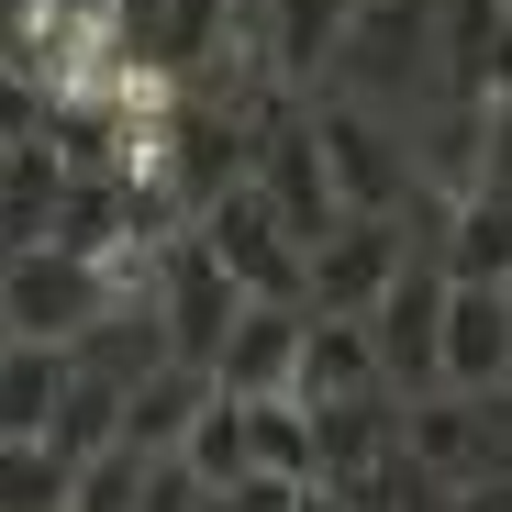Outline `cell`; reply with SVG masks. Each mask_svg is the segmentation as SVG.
I'll return each mask as SVG.
<instances>
[{"instance_id":"obj_1","label":"cell","mask_w":512,"mask_h":512,"mask_svg":"<svg viewBox=\"0 0 512 512\" xmlns=\"http://www.w3.org/2000/svg\"><path fill=\"white\" fill-rule=\"evenodd\" d=\"M112 301H134V290L112 268H90V256H67V245H12L0 256V334L12 346H90L112 323Z\"/></svg>"},{"instance_id":"obj_2","label":"cell","mask_w":512,"mask_h":512,"mask_svg":"<svg viewBox=\"0 0 512 512\" xmlns=\"http://www.w3.org/2000/svg\"><path fill=\"white\" fill-rule=\"evenodd\" d=\"M312 156H323V190L334 212H357V223H412V134L390 112H357V101H312Z\"/></svg>"},{"instance_id":"obj_3","label":"cell","mask_w":512,"mask_h":512,"mask_svg":"<svg viewBox=\"0 0 512 512\" xmlns=\"http://www.w3.org/2000/svg\"><path fill=\"white\" fill-rule=\"evenodd\" d=\"M190 223H201L190 245L212 256L223 279H234V301H301V245H290V223L256 201L245 179H234V190H212Z\"/></svg>"},{"instance_id":"obj_4","label":"cell","mask_w":512,"mask_h":512,"mask_svg":"<svg viewBox=\"0 0 512 512\" xmlns=\"http://www.w3.org/2000/svg\"><path fill=\"white\" fill-rule=\"evenodd\" d=\"M145 312H156V346H167V368H190V379H212V346L234 334V279L212 268L201 245H167L156 256V279H145Z\"/></svg>"},{"instance_id":"obj_5","label":"cell","mask_w":512,"mask_h":512,"mask_svg":"<svg viewBox=\"0 0 512 512\" xmlns=\"http://www.w3.org/2000/svg\"><path fill=\"white\" fill-rule=\"evenodd\" d=\"M412 268V234L401 223H334L312 256H301V312H323V323H368L379 312V290Z\"/></svg>"},{"instance_id":"obj_6","label":"cell","mask_w":512,"mask_h":512,"mask_svg":"<svg viewBox=\"0 0 512 512\" xmlns=\"http://www.w3.org/2000/svg\"><path fill=\"white\" fill-rule=\"evenodd\" d=\"M435 312H446V268L412 256V268L379 290V312H368V357H379V390H390V401H423V390H435Z\"/></svg>"},{"instance_id":"obj_7","label":"cell","mask_w":512,"mask_h":512,"mask_svg":"<svg viewBox=\"0 0 512 512\" xmlns=\"http://www.w3.org/2000/svg\"><path fill=\"white\" fill-rule=\"evenodd\" d=\"M301 301H245L234 334L212 346V390L223 401H290V368H301Z\"/></svg>"},{"instance_id":"obj_8","label":"cell","mask_w":512,"mask_h":512,"mask_svg":"<svg viewBox=\"0 0 512 512\" xmlns=\"http://www.w3.org/2000/svg\"><path fill=\"white\" fill-rule=\"evenodd\" d=\"M290 401L301 412H346V401H379V357H368V323H301V368H290Z\"/></svg>"},{"instance_id":"obj_9","label":"cell","mask_w":512,"mask_h":512,"mask_svg":"<svg viewBox=\"0 0 512 512\" xmlns=\"http://www.w3.org/2000/svg\"><path fill=\"white\" fill-rule=\"evenodd\" d=\"M67 346H0V446H45L67 412Z\"/></svg>"},{"instance_id":"obj_10","label":"cell","mask_w":512,"mask_h":512,"mask_svg":"<svg viewBox=\"0 0 512 512\" xmlns=\"http://www.w3.org/2000/svg\"><path fill=\"white\" fill-rule=\"evenodd\" d=\"M212 401V379H190V368H156V379H134L123 390V435L112 446H134V457H179V435H190V412Z\"/></svg>"},{"instance_id":"obj_11","label":"cell","mask_w":512,"mask_h":512,"mask_svg":"<svg viewBox=\"0 0 512 512\" xmlns=\"http://www.w3.org/2000/svg\"><path fill=\"white\" fill-rule=\"evenodd\" d=\"M346 12L357 0H268V67L279 78H323L334 45H346Z\"/></svg>"},{"instance_id":"obj_12","label":"cell","mask_w":512,"mask_h":512,"mask_svg":"<svg viewBox=\"0 0 512 512\" xmlns=\"http://www.w3.org/2000/svg\"><path fill=\"white\" fill-rule=\"evenodd\" d=\"M179 468H190L201 490H234V479L256 468V457H245V401H223V390H212V401L190 412V435H179Z\"/></svg>"},{"instance_id":"obj_13","label":"cell","mask_w":512,"mask_h":512,"mask_svg":"<svg viewBox=\"0 0 512 512\" xmlns=\"http://www.w3.org/2000/svg\"><path fill=\"white\" fill-rule=\"evenodd\" d=\"M334 512H457V490H446L435 468H412V457L390 446L368 479H346V490H334Z\"/></svg>"},{"instance_id":"obj_14","label":"cell","mask_w":512,"mask_h":512,"mask_svg":"<svg viewBox=\"0 0 512 512\" xmlns=\"http://www.w3.org/2000/svg\"><path fill=\"white\" fill-rule=\"evenodd\" d=\"M245 457L268 479H301L312 490V412L301 401H245Z\"/></svg>"},{"instance_id":"obj_15","label":"cell","mask_w":512,"mask_h":512,"mask_svg":"<svg viewBox=\"0 0 512 512\" xmlns=\"http://www.w3.org/2000/svg\"><path fill=\"white\" fill-rule=\"evenodd\" d=\"M67 457L56 446H0V512H67Z\"/></svg>"},{"instance_id":"obj_16","label":"cell","mask_w":512,"mask_h":512,"mask_svg":"<svg viewBox=\"0 0 512 512\" xmlns=\"http://www.w3.org/2000/svg\"><path fill=\"white\" fill-rule=\"evenodd\" d=\"M145 468H156V457H134V446L78 457V479H67V512H134V501H145Z\"/></svg>"},{"instance_id":"obj_17","label":"cell","mask_w":512,"mask_h":512,"mask_svg":"<svg viewBox=\"0 0 512 512\" xmlns=\"http://www.w3.org/2000/svg\"><path fill=\"white\" fill-rule=\"evenodd\" d=\"M301 501H312V490H301V479H268V468H245L234 490H212V512H301Z\"/></svg>"},{"instance_id":"obj_18","label":"cell","mask_w":512,"mask_h":512,"mask_svg":"<svg viewBox=\"0 0 512 512\" xmlns=\"http://www.w3.org/2000/svg\"><path fill=\"white\" fill-rule=\"evenodd\" d=\"M23 134H45V90L0 56V145H23Z\"/></svg>"},{"instance_id":"obj_19","label":"cell","mask_w":512,"mask_h":512,"mask_svg":"<svg viewBox=\"0 0 512 512\" xmlns=\"http://www.w3.org/2000/svg\"><path fill=\"white\" fill-rule=\"evenodd\" d=\"M301 512H334V490H312V501H301Z\"/></svg>"},{"instance_id":"obj_20","label":"cell","mask_w":512,"mask_h":512,"mask_svg":"<svg viewBox=\"0 0 512 512\" xmlns=\"http://www.w3.org/2000/svg\"><path fill=\"white\" fill-rule=\"evenodd\" d=\"M223 12H256V0H223Z\"/></svg>"},{"instance_id":"obj_21","label":"cell","mask_w":512,"mask_h":512,"mask_svg":"<svg viewBox=\"0 0 512 512\" xmlns=\"http://www.w3.org/2000/svg\"><path fill=\"white\" fill-rule=\"evenodd\" d=\"M0 346H12V334H0Z\"/></svg>"}]
</instances>
